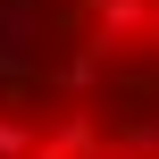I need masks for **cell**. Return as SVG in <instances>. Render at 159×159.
I'll return each instance as SVG.
<instances>
[{"instance_id": "obj_2", "label": "cell", "mask_w": 159, "mask_h": 159, "mask_svg": "<svg viewBox=\"0 0 159 159\" xmlns=\"http://www.w3.org/2000/svg\"><path fill=\"white\" fill-rule=\"evenodd\" d=\"M151 17H159V0H84V34H101V42H143L151 34Z\"/></svg>"}, {"instance_id": "obj_1", "label": "cell", "mask_w": 159, "mask_h": 159, "mask_svg": "<svg viewBox=\"0 0 159 159\" xmlns=\"http://www.w3.org/2000/svg\"><path fill=\"white\" fill-rule=\"evenodd\" d=\"M117 67H126V59H117V42H101V34H75V42H67V59H59V67H42V84H50L67 109H92V101L117 84Z\"/></svg>"}, {"instance_id": "obj_6", "label": "cell", "mask_w": 159, "mask_h": 159, "mask_svg": "<svg viewBox=\"0 0 159 159\" xmlns=\"http://www.w3.org/2000/svg\"><path fill=\"white\" fill-rule=\"evenodd\" d=\"M101 159H126V151H101Z\"/></svg>"}, {"instance_id": "obj_4", "label": "cell", "mask_w": 159, "mask_h": 159, "mask_svg": "<svg viewBox=\"0 0 159 159\" xmlns=\"http://www.w3.org/2000/svg\"><path fill=\"white\" fill-rule=\"evenodd\" d=\"M109 151H126V159H159V109H143V117H126V126L109 134Z\"/></svg>"}, {"instance_id": "obj_5", "label": "cell", "mask_w": 159, "mask_h": 159, "mask_svg": "<svg viewBox=\"0 0 159 159\" xmlns=\"http://www.w3.org/2000/svg\"><path fill=\"white\" fill-rule=\"evenodd\" d=\"M143 50H151V59H159V17H151V34H143Z\"/></svg>"}, {"instance_id": "obj_3", "label": "cell", "mask_w": 159, "mask_h": 159, "mask_svg": "<svg viewBox=\"0 0 159 159\" xmlns=\"http://www.w3.org/2000/svg\"><path fill=\"white\" fill-rule=\"evenodd\" d=\"M34 143H42V117L25 101H0V159H25Z\"/></svg>"}]
</instances>
